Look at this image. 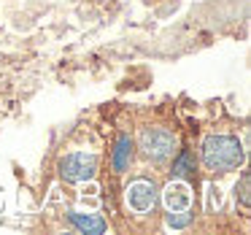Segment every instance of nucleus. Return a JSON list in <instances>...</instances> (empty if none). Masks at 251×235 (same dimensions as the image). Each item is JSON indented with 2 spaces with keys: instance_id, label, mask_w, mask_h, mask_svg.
I'll return each mask as SVG.
<instances>
[{
  "instance_id": "nucleus-1",
  "label": "nucleus",
  "mask_w": 251,
  "mask_h": 235,
  "mask_svg": "<svg viewBox=\"0 0 251 235\" xmlns=\"http://www.w3.org/2000/svg\"><path fill=\"white\" fill-rule=\"evenodd\" d=\"M243 162V146L232 135H208L202 141V165L213 173H227Z\"/></svg>"
},
{
  "instance_id": "nucleus-2",
  "label": "nucleus",
  "mask_w": 251,
  "mask_h": 235,
  "mask_svg": "<svg viewBox=\"0 0 251 235\" xmlns=\"http://www.w3.org/2000/svg\"><path fill=\"white\" fill-rule=\"evenodd\" d=\"M176 146H178L176 135L168 130H162V127H146V130L141 132V149L149 159H154V162L170 159L176 154Z\"/></svg>"
},
{
  "instance_id": "nucleus-3",
  "label": "nucleus",
  "mask_w": 251,
  "mask_h": 235,
  "mask_svg": "<svg viewBox=\"0 0 251 235\" xmlns=\"http://www.w3.org/2000/svg\"><path fill=\"white\" fill-rule=\"evenodd\" d=\"M98 173V157L87 152H76V154H68L65 159L60 162V176L71 184H81V181L95 179Z\"/></svg>"
},
{
  "instance_id": "nucleus-4",
  "label": "nucleus",
  "mask_w": 251,
  "mask_h": 235,
  "mask_svg": "<svg viewBox=\"0 0 251 235\" xmlns=\"http://www.w3.org/2000/svg\"><path fill=\"white\" fill-rule=\"evenodd\" d=\"M157 203V189H154L151 181L138 179L127 186V206L132 208L135 213H149Z\"/></svg>"
},
{
  "instance_id": "nucleus-5",
  "label": "nucleus",
  "mask_w": 251,
  "mask_h": 235,
  "mask_svg": "<svg viewBox=\"0 0 251 235\" xmlns=\"http://www.w3.org/2000/svg\"><path fill=\"white\" fill-rule=\"evenodd\" d=\"M165 206H168V211H181V208L192 206V192L184 184V179L168 184V189H165Z\"/></svg>"
},
{
  "instance_id": "nucleus-6",
  "label": "nucleus",
  "mask_w": 251,
  "mask_h": 235,
  "mask_svg": "<svg viewBox=\"0 0 251 235\" xmlns=\"http://www.w3.org/2000/svg\"><path fill=\"white\" fill-rule=\"evenodd\" d=\"M111 162H114L116 173H125V170L130 168V162H132V138L130 135H119V138H116Z\"/></svg>"
},
{
  "instance_id": "nucleus-7",
  "label": "nucleus",
  "mask_w": 251,
  "mask_h": 235,
  "mask_svg": "<svg viewBox=\"0 0 251 235\" xmlns=\"http://www.w3.org/2000/svg\"><path fill=\"white\" fill-rule=\"evenodd\" d=\"M71 222L76 224L81 233H87V235H103L105 233V222L100 216H92V213H78V211H73L71 213Z\"/></svg>"
},
{
  "instance_id": "nucleus-8",
  "label": "nucleus",
  "mask_w": 251,
  "mask_h": 235,
  "mask_svg": "<svg viewBox=\"0 0 251 235\" xmlns=\"http://www.w3.org/2000/svg\"><path fill=\"white\" fill-rule=\"evenodd\" d=\"M192 170H195V157L189 152H181L178 157L173 159V176L176 179H189Z\"/></svg>"
},
{
  "instance_id": "nucleus-9",
  "label": "nucleus",
  "mask_w": 251,
  "mask_h": 235,
  "mask_svg": "<svg viewBox=\"0 0 251 235\" xmlns=\"http://www.w3.org/2000/svg\"><path fill=\"white\" fill-rule=\"evenodd\" d=\"M192 216H195V213L189 211V208H181V211H168V224L170 227H186V224L192 222Z\"/></svg>"
},
{
  "instance_id": "nucleus-10",
  "label": "nucleus",
  "mask_w": 251,
  "mask_h": 235,
  "mask_svg": "<svg viewBox=\"0 0 251 235\" xmlns=\"http://www.w3.org/2000/svg\"><path fill=\"white\" fill-rule=\"evenodd\" d=\"M249 184H251V173H243L240 176V203H243L246 208H249L251 197H249Z\"/></svg>"
}]
</instances>
